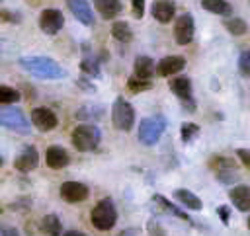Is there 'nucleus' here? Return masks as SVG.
Instances as JSON below:
<instances>
[{
  "label": "nucleus",
  "mask_w": 250,
  "mask_h": 236,
  "mask_svg": "<svg viewBox=\"0 0 250 236\" xmlns=\"http://www.w3.org/2000/svg\"><path fill=\"white\" fill-rule=\"evenodd\" d=\"M20 66L29 74L45 80H57L64 76V68H61V64L49 57H21Z\"/></svg>",
  "instance_id": "obj_1"
},
{
  "label": "nucleus",
  "mask_w": 250,
  "mask_h": 236,
  "mask_svg": "<svg viewBox=\"0 0 250 236\" xmlns=\"http://www.w3.org/2000/svg\"><path fill=\"white\" fill-rule=\"evenodd\" d=\"M90 220H92L94 228H98V230H102V232L113 228V224H115V220H117V211H115L113 201H111L109 197L98 201L96 207H94L92 213H90Z\"/></svg>",
  "instance_id": "obj_2"
},
{
  "label": "nucleus",
  "mask_w": 250,
  "mask_h": 236,
  "mask_svg": "<svg viewBox=\"0 0 250 236\" xmlns=\"http://www.w3.org/2000/svg\"><path fill=\"white\" fill-rule=\"evenodd\" d=\"M70 140H72V146L78 150V152H88V150H94L98 144H100V131L96 125H76L72 135H70Z\"/></svg>",
  "instance_id": "obj_3"
},
{
  "label": "nucleus",
  "mask_w": 250,
  "mask_h": 236,
  "mask_svg": "<svg viewBox=\"0 0 250 236\" xmlns=\"http://www.w3.org/2000/svg\"><path fill=\"white\" fill-rule=\"evenodd\" d=\"M166 129V119L164 115L156 113L154 117H146L139 123V140L145 144V146H152L158 142V138L162 137Z\"/></svg>",
  "instance_id": "obj_4"
},
{
  "label": "nucleus",
  "mask_w": 250,
  "mask_h": 236,
  "mask_svg": "<svg viewBox=\"0 0 250 236\" xmlns=\"http://www.w3.org/2000/svg\"><path fill=\"white\" fill-rule=\"evenodd\" d=\"M0 123H2V127L10 129L14 133H21V135L29 133V121H27L25 113L20 107H14V103L12 105H2V109H0Z\"/></svg>",
  "instance_id": "obj_5"
},
{
  "label": "nucleus",
  "mask_w": 250,
  "mask_h": 236,
  "mask_svg": "<svg viewBox=\"0 0 250 236\" xmlns=\"http://www.w3.org/2000/svg\"><path fill=\"white\" fill-rule=\"evenodd\" d=\"M111 121H113V127L119 129V131H131L133 129V123H135V109L133 105L123 99V98H117L113 101V107H111Z\"/></svg>",
  "instance_id": "obj_6"
},
{
  "label": "nucleus",
  "mask_w": 250,
  "mask_h": 236,
  "mask_svg": "<svg viewBox=\"0 0 250 236\" xmlns=\"http://www.w3.org/2000/svg\"><path fill=\"white\" fill-rule=\"evenodd\" d=\"M62 23H64V18L61 14V10H57V8H45L39 14V27L47 35L59 33L61 27H62Z\"/></svg>",
  "instance_id": "obj_7"
},
{
  "label": "nucleus",
  "mask_w": 250,
  "mask_h": 236,
  "mask_svg": "<svg viewBox=\"0 0 250 236\" xmlns=\"http://www.w3.org/2000/svg\"><path fill=\"white\" fill-rule=\"evenodd\" d=\"M168 86H170V90L182 99L184 105L188 103V109H189V111L195 109V105H193V88H191V80H189L188 76H176V78H172V80L168 82Z\"/></svg>",
  "instance_id": "obj_8"
},
{
  "label": "nucleus",
  "mask_w": 250,
  "mask_h": 236,
  "mask_svg": "<svg viewBox=\"0 0 250 236\" xmlns=\"http://www.w3.org/2000/svg\"><path fill=\"white\" fill-rule=\"evenodd\" d=\"M193 18L191 14H182L174 21V39L178 45H188L193 39Z\"/></svg>",
  "instance_id": "obj_9"
},
{
  "label": "nucleus",
  "mask_w": 250,
  "mask_h": 236,
  "mask_svg": "<svg viewBox=\"0 0 250 236\" xmlns=\"http://www.w3.org/2000/svg\"><path fill=\"white\" fill-rule=\"evenodd\" d=\"M31 123L39 131H53L57 127L59 119H57V115H55L53 109H49V107H35L31 111Z\"/></svg>",
  "instance_id": "obj_10"
},
{
  "label": "nucleus",
  "mask_w": 250,
  "mask_h": 236,
  "mask_svg": "<svg viewBox=\"0 0 250 236\" xmlns=\"http://www.w3.org/2000/svg\"><path fill=\"white\" fill-rule=\"evenodd\" d=\"M59 193L66 203H80L88 197V187L80 181H64L61 185Z\"/></svg>",
  "instance_id": "obj_11"
},
{
  "label": "nucleus",
  "mask_w": 250,
  "mask_h": 236,
  "mask_svg": "<svg viewBox=\"0 0 250 236\" xmlns=\"http://www.w3.org/2000/svg\"><path fill=\"white\" fill-rule=\"evenodd\" d=\"M37 164H39V154L33 146H23L21 152L14 160V166L20 172H31V170L37 168Z\"/></svg>",
  "instance_id": "obj_12"
},
{
  "label": "nucleus",
  "mask_w": 250,
  "mask_h": 236,
  "mask_svg": "<svg viewBox=\"0 0 250 236\" xmlns=\"http://www.w3.org/2000/svg\"><path fill=\"white\" fill-rule=\"evenodd\" d=\"M66 6H68V10L72 12V16L80 23L94 25V14H92V8H90L88 0H66Z\"/></svg>",
  "instance_id": "obj_13"
},
{
  "label": "nucleus",
  "mask_w": 250,
  "mask_h": 236,
  "mask_svg": "<svg viewBox=\"0 0 250 236\" xmlns=\"http://www.w3.org/2000/svg\"><path fill=\"white\" fill-rule=\"evenodd\" d=\"M184 66H186V59H184V57H180V55H170V57H164V59L156 64V72H158V76H172V74L180 72Z\"/></svg>",
  "instance_id": "obj_14"
},
{
  "label": "nucleus",
  "mask_w": 250,
  "mask_h": 236,
  "mask_svg": "<svg viewBox=\"0 0 250 236\" xmlns=\"http://www.w3.org/2000/svg\"><path fill=\"white\" fill-rule=\"evenodd\" d=\"M68 152L64 150V148H61V146H49L47 148V152H45V162H47V166L49 168H53V170H61V168H64L66 164H68Z\"/></svg>",
  "instance_id": "obj_15"
},
{
  "label": "nucleus",
  "mask_w": 250,
  "mask_h": 236,
  "mask_svg": "<svg viewBox=\"0 0 250 236\" xmlns=\"http://www.w3.org/2000/svg\"><path fill=\"white\" fill-rule=\"evenodd\" d=\"M229 197H230L232 205L238 211H242V213L250 211V187L248 185H236V187H232L229 191Z\"/></svg>",
  "instance_id": "obj_16"
},
{
  "label": "nucleus",
  "mask_w": 250,
  "mask_h": 236,
  "mask_svg": "<svg viewBox=\"0 0 250 236\" xmlns=\"http://www.w3.org/2000/svg\"><path fill=\"white\" fill-rule=\"evenodd\" d=\"M176 14V6L170 0H156L152 4V18L158 20L160 23H168Z\"/></svg>",
  "instance_id": "obj_17"
},
{
  "label": "nucleus",
  "mask_w": 250,
  "mask_h": 236,
  "mask_svg": "<svg viewBox=\"0 0 250 236\" xmlns=\"http://www.w3.org/2000/svg\"><path fill=\"white\" fill-rule=\"evenodd\" d=\"M217 162V179L221 183H230V181H236L238 179V172L234 170V166L227 160V158H215Z\"/></svg>",
  "instance_id": "obj_18"
},
{
  "label": "nucleus",
  "mask_w": 250,
  "mask_h": 236,
  "mask_svg": "<svg viewBox=\"0 0 250 236\" xmlns=\"http://www.w3.org/2000/svg\"><path fill=\"white\" fill-rule=\"evenodd\" d=\"M94 8L100 12L104 20H113L121 12V2L119 0H92Z\"/></svg>",
  "instance_id": "obj_19"
},
{
  "label": "nucleus",
  "mask_w": 250,
  "mask_h": 236,
  "mask_svg": "<svg viewBox=\"0 0 250 236\" xmlns=\"http://www.w3.org/2000/svg\"><path fill=\"white\" fill-rule=\"evenodd\" d=\"M174 197H176V201H180L184 207H188V209H191V211L203 209L201 199H199L193 191H189V189H176V191H174Z\"/></svg>",
  "instance_id": "obj_20"
},
{
  "label": "nucleus",
  "mask_w": 250,
  "mask_h": 236,
  "mask_svg": "<svg viewBox=\"0 0 250 236\" xmlns=\"http://www.w3.org/2000/svg\"><path fill=\"white\" fill-rule=\"evenodd\" d=\"M154 74V62L150 57H137L135 59V76L139 78H145V80H150V76Z\"/></svg>",
  "instance_id": "obj_21"
},
{
  "label": "nucleus",
  "mask_w": 250,
  "mask_h": 236,
  "mask_svg": "<svg viewBox=\"0 0 250 236\" xmlns=\"http://www.w3.org/2000/svg\"><path fill=\"white\" fill-rule=\"evenodd\" d=\"M203 10L217 14V16H230L232 14V6L227 0H201Z\"/></svg>",
  "instance_id": "obj_22"
},
{
  "label": "nucleus",
  "mask_w": 250,
  "mask_h": 236,
  "mask_svg": "<svg viewBox=\"0 0 250 236\" xmlns=\"http://www.w3.org/2000/svg\"><path fill=\"white\" fill-rule=\"evenodd\" d=\"M41 230L45 236H61V220L57 215H47L41 220Z\"/></svg>",
  "instance_id": "obj_23"
},
{
  "label": "nucleus",
  "mask_w": 250,
  "mask_h": 236,
  "mask_svg": "<svg viewBox=\"0 0 250 236\" xmlns=\"http://www.w3.org/2000/svg\"><path fill=\"white\" fill-rule=\"evenodd\" d=\"M111 35L117 41H121V43H129L133 39V31H131V27H129L127 21H115L111 25Z\"/></svg>",
  "instance_id": "obj_24"
},
{
  "label": "nucleus",
  "mask_w": 250,
  "mask_h": 236,
  "mask_svg": "<svg viewBox=\"0 0 250 236\" xmlns=\"http://www.w3.org/2000/svg\"><path fill=\"white\" fill-rule=\"evenodd\" d=\"M152 199H154V201H156V203L162 207V211H166V213H170V215H174V216H178V218H182V220H186V222H191V218H189V216H188L184 211H180L176 205H172V203H170L166 197H162V195H154Z\"/></svg>",
  "instance_id": "obj_25"
},
{
  "label": "nucleus",
  "mask_w": 250,
  "mask_h": 236,
  "mask_svg": "<svg viewBox=\"0 0 250 236\" xmlns=\"http://www.w3.org/2000/svg\"><path fill=\"white\" fill-rule=\"evenodd\" d=\"M225 27L229 33L232 35H244L248 31V23L242 20V18H230V20H225Z\"/></svg>",
  "instance_id": "obj_26"
},
{
  "label": "nucleus",
  "mask_w": 250,
  "mask_h": 236,
  "mask_svg": "<svg viewBox=\"0 0 250 236\" xmlns=\"http://www.w3.org/2000/svg\"><path fill=\"white\" fill-rule=\"evenodd\" d=\"M20 92L16 88H10V86H0V101L2 105H10V103H16L20 99Z\"/></svg>",
  "instance_id": "obj_27"
},
{
  "label": "nucleus",
  "mask_w": 250,
  "mask_h": 236,
  "mask_svg": "<svg viewBox=\"0 0 250 236\" xmlns=\"http://www.w3.org/2000/svg\"><path fill=\"white\" fill-rule=\"evenodd\" d=\"M102 107H98V105H84V107H80L78 111H76V117L78 119H100L102 117Z\"/></svg>",
  "instance_id": "obj_28"
},
{
  "label": "nucleus",
  "mask_w": 250,
  "mask_h": 236,
  "mask_svg": "<svg viewBox=\"0 0 250 236\" xmlns=\"http://www.w3.org/2000/svg\"><path fill=\"white\" fill-rule=\"evenodd\" d=\"M199 135V127L195 123H182V129H180V137L184 142H191L195 137Z\"/></svg>",
  "instance_id": "obj_29"
},
{
  "label": "nucleus",
  "mask_w": 250,
  "mask_h": 236,
  "mask_svg": "<svg viewBox=\"0 0 250 236\" xmlns=\"http://www.w3.org/2000/svg\"><path fill=\"white\" fill-rule=\"evenodd\" d=\"M127 88L133 92V94H139V92H145L150 88V82L145 80V78H139V76H131L127 80Z\"/></svg>",
  "instance_id": "obj_30"
},
{
  "label": "nucleus",
  "mask_w": 250,
  "mask_h": 236,
  "mask_svg": "<svg viewBox=\"0 0 250 236\" xmlns=\"http://www.w3.org/2000/svg\"><path fill=\"white\" fill-rule=\"evenodd\" d=\"M80 68L86 72V74H90V76H100V68H98V62L94 60V59H84L82 62H80Z\"/></svg>",
  "instance_id": "obj_31"
},
{
  "label": "nucleus",
  "mask_w": 250,
  "mask_h": 236,
  "mask_svg": "<svg viewBox=\"0 0 250 236\" xmlns=\"http://www.w3.org/2000/svg\"><path fill=\"white\" fill-rule=\"evenodd\" d=\"M238 68H240V72H242L244 76H250V53H248V51H244V53L240 55V59H238Z\"/></svg>",
  "instance_id": "obj_32"
},
{
  "label": "nucleus",
  "mask_w": 250,
  "mask_h": 236,
  "mask_svg": "<svg viewBox=\"0 0 250 236\" xmlns=\"http://www.w3.org/2000/svg\"><path fill=\"white\" fill-rule=\"evenodd\" d=\"M146 228H148V234H150V236H166L164 228H162V226H160V222H158V220H154V218H152V220H148V226H146Z\"/></svg>",
  "instance_id": "obj_33"
},
{
  "label": "nucleus",
  "mask_w": 250,
  "mask_h": 236,
  "mask_svg": "<svg viewBox=\"0 0 250 236\" xmlns=\"http://www.w3.org/2000/svg\"><path fill=\"white\" fill-rule=\"evenodd\" d=\"M131 8H133V16L135 18H143L145 16V0H131Z\"/></svg>",
  "instance_id": "obj_34"
},
{
  "label": "nucleus",
  "mask_w": 250,
  "mask_h": 236,
  "mask_svg": "<svg viewBox=\"0 0 250 236\" xmlns=\"http://www.w3.org/2000/svg\"><path fill=\"white\" fill-rule=\"evenodd\" d=\"M236 156L240 158V162H242V164L248 168V172H250V150H248V148H238V150H236Z\"/></svg>",
  "instance_id": "obj_35"
},
{
  "label": "nucleus",
  "mask_w": 250,
  "mask_h": 236,
  "mask_svg": "<svg viewBox=\"0 0 250 236\" xmlns=\"http://www.w3.org/2000/svg\"><path fill=\"white\" fill-rule=\"evenodd\" d=\"M217 213H219L221 220L227 224V222H229V207H227V205H221V207H217Z\"/></svg>",
  "instance_id": "obj_36"
},
{
  "label": "nucleus",
  "mask_w": 250,
  "mask_h": 236,
  "mask_svg": "<svg viewBox=\"0 0 250 236\" xmlns=\"http://www.w3.org/2000/svg\"><path fill=\"white\" fill-rule=\"evenodd\" d=\"M2 236H20V232L14 226H4L2 228Z\"/></svg>",
  "instance_id": "obj_37"
},
{
  "label": "nucleus",
  "mask_w": 250,
  "mask_h": 236,
  "mask_svg": "<svg viewBox=\"0 0 250 236\" xmlns=\"http://www.w3.org/2000/svg\"><path fill=\"white\" fill-rule=\"evenodd\" d=\"M117 236H139V230H137V228H125V230H121Z\"/></svg>",
  "instance_id": "obj_38"
},
{
  "label": "nucleus",
  "mask_w": 250,
  "mask_h": 236,
  "mask_svg": "<svg viewBox=\"0 0 250 236\" xmlns=\"http://www.w3.org/2000/svg\"><path fill=\"white\" fill-rule=\"evenodd\" d=\"M62 236H86L84 232H78V230H66Z\"/></svg>",
  "instance_id": "obj_39"
},
{
  "label": "nucleus",
  "mask_w": 250,
  "mask_h": 236,
  "mask_svg": "<svg viewBox=\"0 0 250 236\" xmlns=\"http://www.w3.org/2000/svg\"><path fill=\"white\" fill-rule=\"evenodd\" d=\"M248 228H250V216H248Z\"/></svg>",
  "instance_id": "obj_40"
},
{
  "label": "nucleus",
  "mask_w": 250,
  "mask_h": 236,
  "mask_svg": "<svg viewBox=\"0 0 250 236\" xmlns=\"http://www.w3.org/2000/svg\"><path fill=\"white\" fill-rule=\"evenodd\" d=\"M248 53H250V49H248Z\"/></svg>",
  "instance_id": "obj_41"
}]
</instances>
